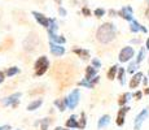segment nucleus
<instances>
[{"label":"nucleus","mask_w":149,"mask_h":130,"mask_svg":"<svg viewBox=\"0 0 149 130\" xmlns=\"http://www.w3.org/2000/svg\"><path fill=\"white\" fill-rule=\"evenodd\" d=\"M99 81H100V77L99 76H96L95 78H92V79H91V85H92V87H95L97 83H99Z\"/></svg>","instance_id":"nucleus-34"},{"label":"nucleus","mask_w":149,"mask_h":130,"mask_svg":"<svg viewBox=\"0 0 149 130\" xmlns=\"http://www.w3.org/2000/svg\"><path fill=\"white\" fill-rule=\"evenodd\" d=\"M145 48H147V51H149V38L147 39V43H145Z\"/></svg>","instance_id":"nucleus-41"},{"label":"nucleus","mask_w":149,"mask_h":130,"mask_svg":"<svg viewBox=\"0 0 149 130\" xmlns=\"http://www.w3.org/2000/svg\"><path fill=\"white\" fill-rule=\"evenodd\" d=\"M17 130H21V129H17Z\"/></svg>","instance_id":"nucleus-48"},{"label":"nucleus","mask_w":149,"mask_h":130,"mask_svg":"<svg viewBox=\"0 0 149 130\" xmlns=\"http://www.w3.org/2000/svg\"><path fill=\"white\" fill-rule=\"evenodd\" d=\"M118 16H121L123 20H126V21H128V22L134 21V11H132V7H130V5H126V7H123L122 9L118 12Z\"/></svg>","instance_id":"nucleus-7"},{"label":"nucleus","mask_w":149,"mask_h":130,"mask_svg":"<svg viewBox=\"0 0 149 130\" xmlns=\"http://www.w3.org/2000/svg\"><path fill=\"white\" fill-rule=\"evenodd\" d=\"M82 12H83L84 16H91V12H90V9H88V8H83Z\"/></svg>","instance_id":"nucleus-35"},{"label":"nucleus","mask_w":149,"mask_h":130,"mask_svg":"<svg viewBox=\"0 0 149 130\" xmlns=\"http://www.w3.org/2000/svg\"><path fill=\"white\" fill-rule=\"evenodd\" d=\"M145 17H147V18H149V7L147 8V11H145Z\"/></svg>","instance_id":"nucleus-42"},{"label":"nucleus","mask_w":149,"mask_h":130,"mask_svg":"<svg viewBox=\"0 0 149 130\" xmlns=\"http://www.w3.org/2000/svg\"><path fill=\"white\" fill-rule=\"evenodd\" d=\"M51 122H52V120H51V118H43L42 121H39V125H40V130H47Z\"/></svg>","instance_id":"nucleus-28"},{"label":"nucleus","mask_w":149,"mask_h":130,"mask_svg":"<svg viewBox=\"0 0 149 130\" xmlns=\"http://www.w3.org/2000/svg\"><path fill=\"white\" fill-rule=\"evenodd\" d=\"M132 98H134V94H131V92H125V94H122L121 96H119L118 105L119 107H125L126 104H127L131 99H132Z\"/></svg>","instance_id":"nucleus-15"},{"label":"nucleus","mask_w":149,"mask_h":130,"mask_svg":"<svg viewBox=\"0 0 149 130\" xmlns=\"http://www.w3.org/2000/svg\"><path fill=\"white\" fill-rule=\"evenodd\" d=\"M148 82H149L148 77H144V78H143V85H144V86H147V85H148Z\"/></svg>","instance_id":"nucleus-38"},{"label":"nucleus","mask_w":149,"mask_h":130,"mask_svg":"<svg viewBox=\"0 0 149 130\" xmlns=\"http://www.w3.org/2000/svg\"><path fill=\"white\" fill-rule=\"evenodd\" d=\"M53 77L61 82V87H62L61 90H64L65 86H68L69 83L71 82V77H73L70 65H69L68 63L57 61L53 68Z\"/></svg>","instance_id":"nucleus-1"},{"label":"nucleus","mask_w":149,"mask_h":130,"mask_svg":"<svg viewBox=\"0 0 149 130\" xmlns=\"http://www.w3.org/2000/svg\"><path fill=\"white\" fill-rule=\"evenodd\" d=\"M118 69H119L118 65H113V66H111V68L108 70V73H107L108 79H110V81L116 79V78H117V74H118Z\"/></svg>","instance_id":"nucleus-19"},{"label":"nucleus","mask_w":149,"mask_h":130,"mask_svg":"<svg viewBox=\"0 0 149 130\" xmlns=\"http://www.w3.org/2000/svg\"><path fill=\"white\" fill-rule=\"evenodd\" d=\"M144 94H145V95H149V87H145V90H144Z\"/></svg>","instance_id":"nucleus-44"},{"label":"nucleus","mask_w":149,"mask_h":130,"mask_svg":"<svg viewBox=\"0 0 149 130\" xmlns=\"http://www.w3.org/2000/svg\"><path fill=\"white\" fill-rule=\"evenodd\" d=\"M130 30L132 31V33H139V31H143V33L147 34L148 33V29L145 27V26L140 25L139 22L136 21V20H134V21H131V25H130Z\"/></svg>","instance_id":"nucleus-13"},{"label":"nucleus","mask_w":149,"mask_h":130,"mask_svg":"<svg viewBox=\"0 0 149 130\" xmlns=\"http://www.w3.org/2000/svg\"><path fill=\"white\" fill-rule=\"evenodd\" d=\"M54 1H56L57 4H61V0H54Z\"/></svg>","instance_id":"nucleus-45"},{"label":"nucleus","mask_w":149,"mask_h":130,"mask_svg":"<svg viewBox=\"0 0 149 130\" xmlns=\"http://www.w3.org/2000/svg\"><path fill=\"white\" fill-rule=\"evenodd\" d=\"M73 52L75 55H78L79 57H82V60H88L90 59V52L87 50H83V48H74Z\"/></svg>","instance_id":"nucleus-18"},{"label":"nucleus","mask_w":149,"mask_h":130,"mask_svg":"<svg viewBox=\"0 0 149 130\" xmlns=\"http://www.w3.org/2000/svg\"><path fill=\"white\" fill-rule=\"evenodd\" d=\"M148 78H149V72H148Z\"/></svg>","instance_id":"nucleus-47"},{"label":"nucleus","mask_w":149,"mask_h":130,"mask_svg":"<svg viewBox=\"0 0 149 130\" xmlns=\"http://www.w3.org/2000/svg\"><path fill=\"white\" fill-rule=\"evenodd\" d=\"M143 78H144V74L141 73V72H137V73L132 74V78L130 79V83H128V86H130V89H137L139 87V85L143 82Z\"/></svg>","instance_id":"nucleus-10"},{"label":"nucleus","mask_w":149,"mask_h":130,"mask_svg":"<svg viewBox=\"0 0 149 130\" xmlns=\"http://www.w3.org/2000/svg\"><path fill=\"white\" fill-rule=\"evenodd\" d=\"M96 76H97V69H96V68H93L92 65H90V66H87V68H86V76H84V79L91 81L92 78H95Z\"/></svg>","instance_id":"nucleus-17"},{"label":"nucleus","mask_w":149,"mask_h":130,"mask_svg":"<svg viewBox=\"0 0 149 130\" xmlns=\"http://www.w3.org/2000/svg\"><path fill=\"white\" fill-rule=\"evenodd\" d=\"M116 34H117V30H116V26L110 22H105L97 29L96 31V39L99 40L100 43L102 44H108L110 43L111 40H114L116 38Z\"/></svg>","instance_id":"nucleus-2"},{"label":"nucleus","mask_w":149,"mask_h":130,"mask_svg":"<svg viewBox=\"0 0 149 130\" xmlns=\"http://www.w3.org/2000/svg\"><path fill=\"white\" fill-rule=\"evenodd\" d=\"M34 17H35V20L39 22L42 26H44V27H49V24H51V20H48L47 17L44 16V14L42 13H38V12H33Z\"/></svg>","instance_id":"nucleus-12"},{"label":"nucleus","mask_w":149,"mask_h":130,"mask_svg":"<svg viewBox=\"0 0 149 130\" xmlns=\"http://www.w3.org/2000/svg\"><path fill=\"white\" fill-rule=\"evenodd\" d=\"M77 115H71L66 121V128L68 129H79V121L77 120Z\"/></svg>","instance_id":"nucleus-14"},{"label":"nucleus","mask_w":149,"mask_h":130,"mask_svg":"<svg viewBox=\"0 0 149 130\" xmlns=\"http://www.w3.org/2000/svg\"><path fill=\"white\" fill-rule=\"evenodd\" d=\"M79 86H83V87H87V89H93L92 85H91V81H87V79H83L78 83Z\"/></svg>","instance_id":"nucleus-30"},{"label":"nucleus","mask_w":149,"mask_h":130,"mask_svg":"<svg viewBox=\"0 0 149 130\" xmlns=\"http://www.w3.org/2000/svg\"><path fill=\"white\" fill-rule=\"evenodd\" d=\"M49 47H51V53L54 55V56H57V57L62 56V55L65 53V48L62 47V46H60V44H56V43L51 42Z\"/></svg>","instance_id":"nucleus-11"},{"label":"nucleus","mask_w":149,"mask_h":130,"mask_svg":"<svg viewBox=\"0 0 149 130\" xmlns=\"http://www.w3.org/2000/svg\"><path fill=\"white\" fill-rule=\"evenodd\" d=\"M109 14H110V16H111V17H114V16H116V14H118V13H117V12H116V11L110 9V11H109Z\"/></svg>","instance_id":"nucleus-39"},{"label":"nucleus","mask_w":149,"mask_h":130,"mask_svg":"<svg viewBox=\"0 0 149 130\" xmlns=\"http://www.w3.org/2000/svg\"><path fill=\"white\" fill-rule=\"evenodd\" d=\"M54 105L60 109V112H64L65 109L68 108L66 99H56V100H54Z\"/></svg>","instance_id":"nucleus-25"},{"label":"nucleus","mask_w":149,"mask_h":130,"mask_svg":"<svg viewBox=\"0 0 149 130\" xmlns=\"http://www.w3.org/2000/svg\"><path fill=\"white\" fill-rule=\"evenodd\" d=\"M13 46V39L12 38H7L4 40V42L1 43V46H0V51H5V50H8V48H10Z\"/></svg>","instance_id":"nucleus-27"},{"label":"nucleus","mask_w":149,"mask_h":130,"mask_svg":"<svg viewBox=\"0 0 149 130\" xmlns=\"http://www.w3.org/2000/svg\"><path fill=\"white\" fill-rule=\"evenodd\" d=\"M0 130H12V126L10 125H1L0 126Z\"/></svg>","instance_id":"nucleus-36"},{"label":"nucleus","mask_w":149,"mask_h":130,"mask_svg":"<svg viewBox=\"0 0 149 130\" xmlns=\"http://www.w3.org/2000/svg\"><path fill=\"white\" fill-rule=\"evenodd\" d=\"M134 98H135L136 100H140L143 98V91H135V94H134Z\"/></svg>","instance_id":"nucleus-33"},{"label":"nucleus","mask_w":149,"mask_h":130,"mask_svg":"<svg viewBox=\"0 0 149 130\" xmlns=\"http://www.w3.org/2000/svg\"><path fill=\"white\" fill-rule=\"evenodd\" d=\"M79 103V90L78 89H74L73 91L69 94V96L66 98V104H68V108L74 109Z\"/></svg>","instance_id":"nucleus-6"},{"label":"nucleus","mask_w":149,"mask_h":130,"mask_svg":"<svg viewBox=\"0 0 149 130\" xmlns=\"http://www.w3.org/2000/svg\"><path fill=\"white\" fill-rule=\"evenodd\" d=\"M148 116H149V108L148 107H145L140 113H137V116L135 117V120H134V128H135V130L141 129L143 124H144V121L148 118Z\"/></svg>","instance_id":"nucleus-5"},{"label":"nucleus","mask_w":149,"mask_h":130,"mask_svg":"<svg viewBox=\"0 0 149 130\" xmlns=\"http://www.w3.org/2000/svg\"><path fill=\"white\" fill-rule=\"evenodd\" d=\"M134 57H135V50H134V47H131V46L123 47L118 55L119 63H128V61H131Z\"/></svg>","instance_id":"nucleus-4"},{"label":"nucleus","mask_w":149,"mask_h":130,"mask_svg":"<svg viewBox=\"0 0 149 130\" xmlns=\"http://www.w3.org/2000/svg\"><path fill=\"white\" fill-rule=\"evenodd\" d=\"M54 130H71V129H68V128H66V129H64V128H60V126H57V128L54 129Z\"/></svg>","instance_id":"nucleus-43"},{"label":"nucleus","mask_w":149,"mask_h":130,"mask_svg":"<svg viewBox=\"0 0 149 130\" xmlns=\"http://www.w3.org/2000/svg\"><path fill=\"white\" fill-rule=\"evenodd\" d=\"M60 13H61L62 16H66V11H65V9H62V8H60Z\"/></svg>","instance_id":"nucleus-40"},{"label":"nucleus","mask_w":149,"mask_h":130,"mask_svg":"<svg viewBox=\"0 0 149 130\" xmlns=\"http://www.w3.org/2000/svg\"><path fill=\"white\" fill-rule=\"evenodd\" d=\"M19 72H21L19 68H17V66H10V68H8L4 73L7 77H13V76H16V74H18Z\"/></svg>","instance_id":"nucleus-26"},{"label":"nucleus","mask_w":149,"mask_h":130,"mask_svg":"<svg viewBox=\"0 0 149 130\" xmlns=\"http://www.w3.org/2000/svg\"><path fill=\"white\" fill-rule=\"evenodd\" d=\"M4 79H5V73L4 72H0V85L4 82Z\"/></svg>","instance_id":"nucleus-37"},{"label":"nucleus","mask_w":149,"mask_h":130,"mask_svg":"<svg viewBox=\"0 0 149 130\" xmlns=\"http://www.w3.org/2000/svg\"><path fill=\"white\" fill-rule=\"evenodd\" d=\"M51 37V42L56 43V44H64L65 43V38H62V37L57 35L56 33H48Z\"/></svg>","instance_id":"nucleus-24"},{"label":"nucleus","mask_w":149,"mask_h":130,"mask_svg":"<svg viewBox=\"0 0 149 130\" xmlns=\"http://www.w3.org/2000/svg\"><path fill=\"white\" fill-rule=\"evenodd\" d=\"M93 14L97 17V18H100V17H102L105 14V11L102 9V8H97V9H95V12H93Z\"/></svg>","instance_id":"nucleus-32"},{"label":"nucleus","mask_w":149,"mask_h":130,"mask_svg":"<svg viewBox=\"0 0 149 130\" xmlns=\"http://www.w3.org/2000/svg\"><path fill=\"white\" fill-rule=\"evenodd\" d=\"M91 65H92L93 68L99 69V68H101V61H100L99 59H92L91 60Z\"/></svg>","instance_id":"nucleus-31"},{"label":"nucleus","mask_w":149,"mask_h":130,"mask_svg":"<svg viewBox=\"0 0 149 130\" xmlns=\"http://www.w3.org/2000/svg\"><path fill=\"white\" fill-rule=\"evenodd\" d=\"M21 92H16V94H13V95H10V96H8V98H5L4 100H3V104L4 105H12L13 108H16L17 105H18V99L21 98Z\"/></svg>","instance_id":"nucleus-9"},{"label":"nucleus","mask_w":149,"mask_h":130,"mask_svg":"<svg viewBox=\"0 0 149 130\" xmlns=\"http://www.w3.org/2000/svg\"><path fill=\"white\" fill-rule=\"evenodd\" d=\"M42 104H43V99H40V98H39V99H35L34 102H31L27 105V111H30V112L35 111V109H38L39 107L42 105Z\"/></svg>","instance_id":"nucleus-22"},{"label":"nucleus","mask_w":149,"mask_h":130,"mask_svg":"<svg viewBox=\"0 0 149 130\" xmlns=\"http://www.w3.org/2000/svg\"><path fill=\"white\" fill-rule=\"evenodd\" d=\"M128 111H130V107L125 105V107H121L118 111V115H117V120H116V124L117 126H123L125 125V118H126V115L128 113Z\"/></svg>","instance_id":"nucleus-8"},{"label":"nucleus","mask_w":149,"mask_h":130,"mask_svg":"<svg viewBox=\"0 0 149 130\" xmlns=\"http://www.w3.org/2000/svg\"><path fill=\"white\" fill-rule=\"evenodd\" d=\"M145 55H147V48H145V47H141V48L139 50V52H137L135 61L137 63V64H141V63L145 60Z\"/></svg>","instance_id":"nucleus-21"},{"label":"nucleus","mask_w":149,"mask_h":130,"mask_svg":"<svg viewBox=\"0 0 149 130\" xmlns=\"http://www.w3.org/2000/svg\"><path fill=\"white\" fill-rule=\"evenodd\" d=\"M49 69V60L47 56H40L34 64V70H35V76L40 77L45 72Z\"/></svg>","instance_id":"nucleus-3"},{"label":"nucleus","mask_w":149,"mask_h":130,"mask_svg":"<svg viewBox=\"0 0 149 130\" xmlns=\"http://www.w3.org/2000/svg\"><path fill=\"white\" fill-rule=\"evenodd\" d=\"M110 124V116L109 115H102L101 117L99 118V122H97V128L99 129H105L109 126Z\"/></svg>","instance_id":"nucleus-16"},{"label":"nucleus","mask_w":149,"mask_h":130,"mask_svg":"<svg viewBox=\"0 0 149 130\" xmlns=\"http://www.w3.org/2000/svg\"><path fill=\"white\" fill-rule=\"evenodd\" d=\"M139 68H140V64H137L135 60H134V61H131L130 64H128L126 70H127V73H130V74H135L139 72Z\"/></svg>","instance_id":"nucleus-20"},{"label":"nucleus","mask_w":149,"mask_h":130,"mask_svg":"<svg viewBox=\"0 0 149 130\" xmlns=\"http://www.w3.org/2000/svg\"><path fill=\"white\" fill-rule=\"evenodd\" d=\"M147 3H148V5H149V0H147Z\"/></svg>","instance_id":"nucleus-46"},{"label":"nucleus","mask_w":149,"mask_h":130,"mask_svg":"<svg viewBox=\"0 0 149 130\" xmlns=\"http://www.w3.org/2000/svg\"><path fill=\"white\" fill-rule=\"evenodd\" d=\"M126 73H127V70H126L125 68H119V69H118V74H117V79L119 81V83H121V86H125V83H126V79H125Z\"/></svg>","instance_id":"nucleus-23"},{"label":"nucleus","mask_w":149,"mask_h":130,"mask_svg":"<svg viewBox=\"0 0 149 130\" xmlns=\"http://www.w3.org/2000/svg\"><path fill=\"white\" fill-rule=\"evenodd\" d=\"M79 129H84L86 125H87V118H86V113L82 112L81 113V117H79Z\"/></svg>","instance_id":"nucleus-29"}]
</instances>
